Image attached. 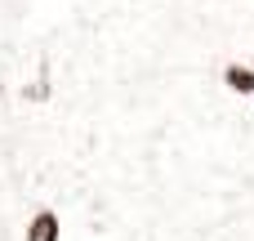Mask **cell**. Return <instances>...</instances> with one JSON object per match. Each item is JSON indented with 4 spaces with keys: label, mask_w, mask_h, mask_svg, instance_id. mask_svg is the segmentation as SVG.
<instances>
[{
    "label": "cell",
    "mask_w": 254,
    "mask_h": 241,
    "mask_svg": "<svg viewBox=\"0 0 254 241\" xmlns=\"http://www.w3.org/2000/svg\"><path fill=\"white\" fill-rule=\"evenodd\" d=\"M22 241H63V215L54 206H36L22 224Z\"/></svg>",
    "instance_id": "cell-1"
},
{
    "label": "cell",
    "mask_w": 254,
    "mask_h": 241,
    "mask_svg": "<svg viewBox=\"0 0 254 241\" xmlns=\"http://www.w3.org/2000/svg\"><path fill=\"white\" fill-rule=\"evenodd\" d=\"M4 94H9V85H4V63H0V103H4Z\"/></svg>",
    "instance_id": "cell-4"
},
{
    "label": "cell",
    "mask_w": 254,
    "mask_h": 241,
    "mask_svg": "<svg viewBox=\"0 0 254 241\" xmlns=\"http://www.w3.org/2000/svg\"><path fill=\"white\" fill-rule=\"evenodd\" d=\"M18 98H22V107H45V103L54 98V76H49V58H45V63L36 67V76H31V80H22Z\"/></svg>",
    "instance_id": "cell-2"
},
{
    "label": "cell",
    "mask_w": 254,
    "mask_h": 241,
    "mask_svg": "<svg viewBox=\"0 0 254 241\" xmlns=\"http://www.w3.org/2000/svg\"><path fill=\"white\" fill-rule=\"evenodd\" d=\"M223 89L237 98H254V67L250 63H223Z\"/></svg>",
    "instance_id": "cell-3"
}]
</instances>
